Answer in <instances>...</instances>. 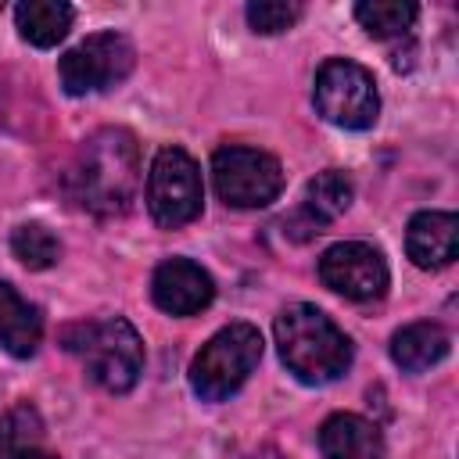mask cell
Masks as SVG:
<instances>
[{
  "mask_svg": "<svg viewBox=\"0 0 459 459\" xmlns=\"http://www.w3.org/2000/svg\"><path fill=\"white\" fill-rule=\"evenodd\" d=\"M68 190L82 208L97 215L126 212L140 190V147L133 133L108 126L82 140L68 172Z\"/></svg>",
  "mask_w": 459,
  "mask_h": 459,
  "instance_id": "1",
  "label": "cell"
},
{
  "mask_svg": "<svg viewBox=\"0 0 459 459\" xmlns=\"http://www.w3.org/2000/svg\"><path fill=\"white\" fill-rule=\"evenodd\" d=\"M273 333L283 366L301 384H330L351 366V341L323 308L308 301L287 305L276 316Z\"/></svg>",
  "mask_w": 459,
  "mask_h": 459,
  "instance_id": "2",
  "label": "cell"
},
{
  "mask_svg": "<svg viewBox=\"0 0 459 459\" xmlns=\"http://www.w3.org/2000/svg\"><path fill=\"white\" fill-rule=\"evenodd\" d=\"M65 344L82 359L90 380L111 394H126L143 373V341L122 316L79 323L65 333Z\"/></svg>",
  "mask_w": 459,
  "mask_h": 459,
  "instance_id": "3",
  "label": "cell"
},
{
  "mask_svg": "<svg viewBox=\"0 0 459 459\" xmlns=\"http://www.w3.org/2000/svg\"><path fill=\"white\" fill-rule=\"evenodd\" d=\"M262 362V333L251 323L222 326L190 362V387L201 402H226Z\"/></svg>",
  "mask_w": 459,
  "mask_h": 459,
  "instance_id": "4",
  "label": "cell"
},
{
  "mask_svg": "<svg viewBox=\"0 0 459 459\" xmlns=\"http://www.w3.org/2000/svg\"><path fill=\"white\" fill-rule=\"evenodd\" d=\"M312 104L330 126L341 129H369L380 115V93L373 75L348 57H330L319 65Z\"/></svg>",
  "mask_w": 459,
  "mask_h": 459,
  "instance_id": "5",
  "label": "cell"
},
{
  "mask_svg": "<svg viewBox=\"0 0 459 459\" xmlns=\"http://www.w3.org/2000/svg\"><path fill=\"white\" fill-rule=\"evenodd\" d=\"M204 183L197 161L183 147H161L147 172V208L151 219L165 230L186 226L201 215Z\"/></svg>",
  "mask_w": 459,
  "mask_h": 459,
  "instance_id": "6",
  "label": "cell"
},
{
  "mask_svg": "<svg viewBox=\"0 0 459 459\" xmlns=\"http://www.w3.org/2000/svg\"><path fill=\"white\" fill-rule=\"evenodd\" d=\"M212 183L230 208H265L283 190V165L258 147H219L212 154Z\"/></svg>",
  "mask_w": 459,
  "mask_h": 459,
  "instance_id": "7",
  "label": "cell"
},
{
  "mask_svg": "<svg viewBox=\"0 0 459 459\" xmlns=\"http://www.w3.org/2000/svg\"><path fill=\"white\" fill-rule=\"evenodd\" d=\"M133 65H136V50L122 32H93L61 54L57 75L65 93L86 97L118 86L133 72Z\"/></svg>",
  "mask_w": 459,
  "mask_h": 459,
  "instance_id": "8",
  "label": "cell"
},
{
  "mask_svg": "<svg viewBox=\"0 0 459 459\" xmlns=\"http://www.w3.org/2000/svg\"><path fill=\"white\" fill-rule=\"evenodd\" d=\"M319 280L344 294L348 301H373L387 290V262L384 255L366 240H341L323 251L319 258Z\"/></svg>",
  "mask_w": 459,
  "mask_h": 459,
  "instance_id": "9",
  "label": "cell"
},
{
  "mask_svg": "<svg viewBox=\"0 0 459 459\" xmlns=\"http://www.w3.org/2000/svg\"><path fill=\"white\" fill-rule=\"evenodd\" d=\"M151 298L169 316H194V312H201V308L212 305L215 283H212V276L197 262H190V258H169L151 276Z\"/></svg>",
  "mask_w": 459,
  "mask_h": 459,
  "instance_id": "10",
  "label": "cell"
},
{
  "mask_svg": "<svg viewBox=\"0 0 459 459\" xmlns=\"http://www.w3.org/2000/svg\"><path fill=\"white\" fill-rule=\"evenodd\" d=\"M405 251L420 269H445L459 251V219L452 212H416L405 230Z\"/></svg>",
  "mask_w": 459,
  "mask_h": 459,
  "instance_id": "11",
  "label": "cell"
},
{
  "mask_svg": "<svg viewBox=\"0 0 459 459\" xmlns=\"http://www.w3.org/2000/svg\"><path fill=\"white\" fill-rule=\"evenodd\" d=\"M323 459H384L380 427L359 412H333L319 427Z\"/></svg>",
  "mask_w": 459,
  "mask_h": 459,
  "instance_id": "12",
  "label": "cell"
},
{
  "mask_svg": "<svg viewBox=\"0 0 459 459\" xmlns=\"http://www.w3.org/2000/svg\"><path fill=\"white\" fill-rule=\"evenodd\" d=\"M351 197H355V186H351L348 172H341V169H326V172H319L316 179H308L301 212L294 215L298 222H305V233H301V237L323 233L326 222H333V219H341V215L348 212Z\"/></svg>",
  "mask_w": 459,
  "mask_h": 459,
  "instance_id": "13",
  "label": "cell"
},
{
  "mask_svg": "<svg viewBox=\"0 0 459 459\" xmlns=\"http://www.w3.org/2000/svg\"><path fill=\"white\" fill-rule=\"evenodd\" d=\"M39 341H43V319L36 305H29L11 283L0 280V344L14 359H29L36 355Z\"/></svg>",
  "mask_w": 459,
  "mask_h": 459,
  "instance_id": "14",
  "label": "cell"
},
{
  "mask_svg": "<svg viewBox=\"0 0 459 459\" xmlns=\"http://www.w3.org/2000/svg\"><path fill=\"white\" fill-rule=\"evenodd\" d=\"M452 348V337L437 323H409L391 337V359L405 373H423L437 366Z\"/></svg>",
  "mask_w": 459,
  "mask_h": 459,
  "instance_id": "15",
  "label": "cell"
},
{
  "mask_svg": "<svg viewBox=\"0 0 459 459\" xmlns=\"http://www.w3.org/2000/svg\"><path fill=\"white\" fill-rule=\"evenodd\" d=\"M75 11L65 0H25L14 7L18 36L32 47H54L68 36Z\"/></svg>",
  "mask_w": 459,
  "mask_h": 459,
  "instance_id": "16",
  "label": "cell"
},
{
  "mask_svg": "<svg viewBox=\"0 0 459 459\" xmlns=\"http://www.w3.org/2000/svg\"><path fill=\"white\" fill-rule=\"evenodd\" d=\"M355 18L373 39H394V36H405L412 29L416 4H409V0H362V4H355Z\"/></svg>",
  "mask_w": 459,
  "mask_h": 459,
  "instance_id": "17",
  "label": "cell"
},
{
  "mask_svg": "<svg viewBox=\"0 0 459 459\" xmlns=\"http://www.w3.org/2000/svg\"><path fill=\"white\" fill-rule=\"evenodd\" d=\"M43 448V420L39 412L22 402L0 416V452L4 455H25Z\"/></svg>",
  "mask_w": 459,
  "mask_h": 459,
  "instance_id": "18",
  "label": "cell"
},
{
  "mask_svg": "<svg viewBox=\"0 0 459 459\" xmlns=\"http://www.w3.org/2000/svg\"><path fill=\"white\" fill-rule=\"evenodd\" d=\"M11 251L25 269H50L61 258L57 237L43 222H25L11 233Z\"/></svg>",
  "mask_w": 459,
  "mask_h": 459,
  "instance_id": "19",
  "label": "cell"
},
{
  "mask_svg": "<svg viewBox=\"0 0 459 459\" xmlns=\"http://www.w3.org/2000/svg\"><path fill=\"white\" fill-rule=\"evenodd\" d=\"M247 25L262 36H276L283 29H290L301 18V4H283V0H255L247 4Z\"/></svg>",
  "mask_w": 459,
  "mask_h": 459,
  "instance_id": "20",
  "label": "cell"
},
{
  "mask_svg": "<svg viewBox=\"0 0 459 459\" xmlns=\"http://www.w3.org/2000/svg\"><path fill=\"white\" fill-rule=\"evenodd\" d=\"M4 459H54V455H47V452L39 448V452H25V455H4Z\"/></svg>",
  "mask_w": 459,
  "mask_h": 459,
  "instance_id": "21",
  "label": "cell"
},
{
  "mask_svg": "<svg viewBox=\"0 0 459 459\" xmlns=\"http://www.w3.org/2000/svg\"><path fill=\"white\" fill-rule=\"evenodd\" d=\"M0 7H4V4H0Z\"/></svg>",
  "mask_w": 459,
  "mask_h": 459,
  "instance_id": "22",
  "label": "cell"
}]
</instances>
